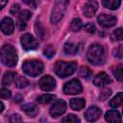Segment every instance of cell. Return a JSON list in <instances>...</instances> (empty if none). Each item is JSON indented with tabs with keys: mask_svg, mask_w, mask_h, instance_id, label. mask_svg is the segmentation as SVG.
Instances as JSON below:
<instances>
[{
	"mask_svg": "<svg viewBox=\"0 0 123 123\" xmlns=\"http://www.w3.org/2000/svg\"><path fill=\"white\" fill-rule=\"evenodd\" d=\"M111 82L110 76L108 74H106L105 72H101L99 74H97L94 79H93V84L96 86H104L108 84H110Z\"/></svg>",
	"mask_w": 123,
	"mask_h": 123,
	"instance_id": "obj_14",
	"label": "cell"
},
{
	"mask_svg": "<svg viewBox=\"0 0 123 123\" xmlns=\"http://www.w3.org/2000/svg\"><path fill=\"white\" fill-rule=\"evenodd\" d=\"M55 72L56 74L61 77V78H66L70 75H72L76 68H77V63L76 62H63V61H59L55 64Z\"/></svg>",
	"mask_w": 123,
	"mask_h": 123,
	"instance_id": "obj_3",
	"label": "cell"
},
{
	"mask_svg": "<svg viewBox=\"0 0 123 123\" xmlns=\"http://www.w3.org/2000/svg\"><path fill=\"white\" fill-rule=\"evenodd\" d=\"M1 30L5 35H11L14 31V23L12 18L5 17L1 21Z\"/></svg>",
	"mask_w": 123,
	"mask_h": 123,
	"instance_id": "obj_12",
	"label": "cell"
},
{
	"mask_svg": "<svg viewBox=\"0 0 123 123\" xmlns=\"http://www.w3.org/2000/svg\"><path fill=\"white\" fill-rule=\"evenodd\" d=\"M22 69L26 75L37 77L43 71V63L38 60H28L23 63Z\"/></svg>",
	"mask_w": 123,
	"mask_h": 123,
	"instance_id": "obj_4",
	"label": "cell"
},
{
	"mask_svg": "<svg viewBox=\"0 0 123 123\" xmlns=\"http://www.w3.org/2000/svg\"><path fill=\"white\" fill-rule=\"evenodd\" d=\"M105 119L108 122H111V123H118V122L121 121V115L117 111L111 110V111H108L106 112Z\"/></svg>",
	"mask_w": 123,
	"mask_h": 123,
	"instance_id": "obj_16",
	"label": "cell"
},
{
	"mask_svg": "<svg viewBox=\"0 0 123 123\" xmlns=\"http://www.w3.org/2000/svg\"><path fill=\"white\" fill-rule=\"evenodd\" d=\"M111 90L110 88H105V89H103V90L100 92L99 98H100V100L104 101V100L108 99V98L111 96Z\"/></svg>",
	"mask_w": 123,
	"mask_h": 123,
	"instance_id": "obj_31",
	"label": "cell"
},
{
	"mask_svg": "<svg viewBox=\"0 0 123 123\" xmlns=\"http://www.w3.org/2000/svg\"><path fill=\"white\" fill-rule=\"evenodd\" d=\"M31 18V12L29 11H23L21 12L18 16H17V27L20 31H22L23 29H25L28 20Z\"/></svg>",
	"mask_w": 123,
	"mask_h": 123,
	"instance_id": "obj_13",
	"label": "cell"
},
{
	"mask_svg": "<svg viewBox=\"0 0 123 123\" xmlns=\"http://www.w3.org/2000/svg\"><path fill=\"white\" fill-rule=\"evenodd\" d=\"M111 38L112 40H123V28H117V29H115L111 33Z\"/></svg>",
	"mask_w": 123,
	"mask_h": 123,
	"instance_id": "obj_24",
	"label": "cell"
},
{
	"mask_svg": "<svg viewBox=\"0 0 123 123\" xmlns=\"http://www.w3.org/2000/svg\"><path fill=\"white\" fill-rule=\"evenodd\" d=\"M84 29H85L87 33H90V34H93V33L95 32V26H94L92 23H87V24L84 27Z\"/></svg>",
	"mask_w": 123,
	"mask_h": 123,
	"instance_id": "obj_35",
	"label": "cell"
},
{
	"mask_svg": "<svg viewBox=\"0 0 123 123\" xmlns=\"http://www.w3.org/2000/svg\"><path fill=\"white\" fill-rule=\"evenodd\" d=\"M82 27H83V22L80 18H74L70 23V29L73 32L80 31L82 29Z\"/></svg>",
	"mask_w": 123,
	"mask_h": 123,
	"instance_id": "obj_23",
	"label": "cell"
},
{
	"mask_svg": "<svg viewBox=\"0 0 123 123\" xmlns=\"http://www.w3.org/2000/svg\"><path fill=\"white\" fill-rule=\"evenodd\" d=\"M68 3H69V0H56V3L52 10L51 18H50L52 23H57L62 18L66 11V8L68 6Z\"/></svg>",
	"mask_w": 123,
	"mask_h": 123,
	"instance_id": "obj_5",
	"label": "cell"
},
{
	"mask_svg": "<svg viewBox=\"0 0 123 123\" xmlns=\"http://www.w3.org/2000/svg\"><path fill=\"white\" fill-rule=\"evenodd\" d=\"M86 58L88 62L94 65H101L105 62V49L101 44L93 43L91 44L86 53Z\"/></svg>",
	"mask_w": 123,
	"mask_h": 123,
	"instance_id": "obj_1",
	"label": "cell"
},
{
	"mask_svg": "<svg viewBox=\"0 0 123 123\" xmlns=\"http://www.w3.org/2000/svg\"><path fill=\"white\" fill-rule=\"evenodd\" d=\"M62 122H67V123H76V122H80V119L74 115V114H68L65 117L62 118Z\"/></svg>",
	"mask_w": 123,
	"mask_h": 123,
	"instance_id": "obj_30",
	"label": "cell"
},
{
	"mask_svg": "<svg viewBox=\"0 0 123 123\" xmlns=\"http://www.w3.org/2000/svg\"><path fill=\"white\" fill-rule=\"evenodd\" d=\"M21 110L28 116H31V117H35L37 112V106L35 104H25L21 107Z\"/></svg>",
	"mask_w": 123,
	"mask_h": 123,
	"instance_id": "obj_18",
	"label": "cell"
},
{
	"mask_svg": "<svg viewBox=\"0 0 123 123\" xmlns=\"http://www.w3.org/2000/svg\"><path fill=\"white\" fill-rule=\"evenodd\" d=\"M101 113H102V111H101V110H100L98 107H96V106H91V107H89V108L86 110V111L85 112V117H86V119L87 121L92 122V121L97 120V119L100 117Z\"/></svg>",
	"mask_w": 123,
	"mask_h": 123,
	"instance_id": "obj_11",
	"label": "cell"
},
{
	"mask_svg": "<svg viewBox=\"0 0 123 123\" xmlns=\"http://www.w3.org/2000/svg\"><path fill=\"white\" fill-rule=\"evenodd\" d=\"M16 79V73L12 71L6 72L2 78V85L3 86H9L12 83H13Z\"/></svg>",
	"mask_w": 123,
	"mask_h": 123,
	"instance_id": "obj_19",
	"label": "cell"
},
{
	"mask_svg": "<svg viewBox=\"0 0 123 123\" xmlns=\"http://www.w3.org/2000/svg\"><path fill=\"white\" fill-rule=\"evenodd\" d=\"M99 24L105 28H110V27H112L113 25L116 24V17L111 15V14H107V13H102L98 16L97 18Z\"/></svg>",
	"mask_w": 123,
	"mask_h": 123,
	"instance_id": "obj_9",
	"label": "cell"
},
{
	"mask_svg": "<svg viewBox=\"0 0 123 123\" xmlns=\"http://www.w3.org/2000/svg\"><path fill=\"white\" fill-rule=\"evenodd\" d=\"M86 105V102L83 98H73L69 102V106L74 111H81Z\"/></svg>",
	"mask_w": 123,
	"mask_h": 123,
	"instance_id": "obj_17",
	"label": "cell"
},
{
	"mask_svg": "<svg viewBox=\"0 0 123 123\" xmlns=\"http://www.w3.org/2000/svg\"><path fill=\"white\" fill-rule=\"evenodd\" d=\"M121 0H102V5L109 10H116L119 8Z\"/></svg>",
	"mask_w": 123,
	"mask_h": 123,
	"instance_id": "obj_20",
	"label": "cell"
},
{
	"mask_svg": "<svg viewBox=\"0 0 123 123\" xmlns=\"http://www.w3.org/2000/svg\"><path fill=\"white\" fill-rule=\"evenodd\" d=\"M3 110H4V104H3V102H1V110H0V112H2Z\"/></svg>",
	"mask_w": 123,
	"mask_h": 123,
	"instance_id": "obj_39",
	"label": "cell"
},
{
	"mask_svg": "<svg viewBox=\"0 0 123 123\" xmlns=\"http://www.w3.org/2000/svg\"><path fill=\"white\" fill-rule=\"evenodd\" d=\"M14 83H15V85H16V86L18 88H23V87H25V86H27L29 85L28 80L25 79L24 77H16Z\"/></svg>",
	"mask_w": 123,
	"mask_h": 123,
	"instance_id": "obj_28",
	"label": "cell"
},
{
	"mask_svg": "<svg viewBox=\"0 0 123 123\" xmlns=\"http://www.w3.org/2000/svg\"><path fill=\"white\" fill-rule=\"evenodd\" d=\"M65 111H66V103L62 99H59L50 108V114L52 117L56 118L63 114Z\"/></svg>",
	"mask_w": 123,
	"mask_h": 123,
	"instance_id": "obj_8",
	"label": "cell"
},
{
	"mask_svg": "<svg viewBox=\"0 0 123 123\" xmlns=\"http://www.w3.org/2000/svg\"><path fill=\"white\" fill-rule=\"evenodd\" d=\"M39 86L42 90L50 91L56 87V81L50 75H45L39 80Z\"/></svg>",
	"mask_w": 123,
	"mask_h": 123,
	"instance_id": "obj_10",
	"label": "cell"
},
{
	"mask_svg": "<svg viewBox=\"0 0 123 123\" xmlns=\"http://www.w3.org/2000/svg\"><path fill=\"white\" fill-rule=\"evenodd\" d=\"M43 53H44V56H45V57L51 59V58L55 55L56 50H55V48L53 47V45H48V46H46V48L44 49V52H43Z\"/></svg>",
	"mask_w": 123,
	"mask_h": 123,
	"instance_id": "obj_29",
	"label": "cell"
},
{
	"mask_svg": "<svg viewBox=\"0 0 123 123\" xmlns=\"http://www.w3.org/2000/svg\"><path fill=\"white\" fill-rule=\"evenodd\" d=\"M113 75L118 81H123V64H119L114 68Z\"/></svg>",
	"mask_w": 123,
	"mask_h": 123,
	"instance_id": "obj_27",
	"label": "cell"
},
{
	"mask_svg": "<svg viewBox=\"0 0 123 123\" xmlns=\"http://www.w3.org/2000/svg\"><path fill=\"white\" fill-rule=\"evenodd\" d=\"M1 62L9 67H13L17 63V55L15 49L11 44H5L1 49Z\"/></svg>",
	"mask_w": 123,
	"mask_h": 123,
	"instance_id": "obj_2",
	"label": "cell"
},
{
	"mask_svg": "<svg viewBox=\"0 0 123 123\" xmlns=\"http://www.w3.org/2000/svg\"><path fill=\"white\" fill-rule=\"evenodd\" d=\"M18 11H19V5H18V4H14V5H12V9H11V13L16 14Z\"/></svg>",
	"mask_w": 123,
	"mask_h": 123,
	"instance_id": "obj_37",
	"label": "cell"
},
{
	"mask_svg": "<svg viewBox=\"0 0 123 123\" xmlns=\"http://www.w3.org/2000/svg\"><path fill=\"white\" fill-rule=\"evenodd\" d=\"M20 42H21L23 49H25L27 51L34 50L38 46L37 40L31 34H24L20 38Z\"/></svg>",
	"mask_w": 123,
	"mask_h": 123,
	"instance_id": "obj_7",
	"label": "cell"
},
{
	"mask_svg": "<svg viewBox=\"0 0 123 123\" xmlns=\"http://www.w3.org/2000/svg\"><path fill=\"white\" fill-rule=\"evenodd\" d=\"M98 10V4L95 2V1H89L87 2L85 7H84V10H83V12L84 14L86 16V17H92L95 12H97Z\"/></svg>",
	"mask_w": 123,
	"mask_h": 123,
	"instance_id": "obj_15",
	"label": "cell"
},
{
	"mask_svg": "<svg viewBox=\"0 0 123 123\" xmlns=\"http://www.w3.org/2000/svg\"><path fill=\"white\" fill-rule=\"evenodd\" d=\"M54 98H55V96L53 94H42L37 97V101L41 104H48L52 100H54Z\"/></svg>",
	"mask_w": 123,
	"mask_h": 123,
	"instance_id": "obj_26",
	"label": "cell"
},
{
	"mask_svg": "<svg viewBox=\"0 0 123 123\" xmlns=\"http://www.w3.org/2000/svg\"><path fill=\"white\" fill-rule=\"evenodd\" d=\"M123 103V92H118L115 96L110 101V106L111 108H117Z\"/></svg>",
	"mask_w": 123,
	"mask_h": 123,
	"instance_id": "obj_21",
	"label": "cell"
},
{
	"mask_svg": "<svg viewBox=\"0 0 123 123\" xmlns=\"http://www.w3.org/2000/svg\"><path fill=\"white\" fill-rule=\"evenodd\" d=\"M11 91L8 89V88H2L0 90V95L3 99H6V98H10L11 97Z\"/></svg>",
	"mask_w": 123,
	"mask_h": 123,
	"instance_id": "obj_32",
	"label": "cell"
},
{
	"mask_svg": "<svg viewBox=\"0 0 123 123\" xmlns=\"http://www.w3.org/2000/svg\"><path fill=\"white\" fill-rule=\"evenodd\" d=\"M113 53H114V56L117 57V58L123 57V45H119V46L113 51Z\"/></svg>",
	"mask_w": 123,
	"mask_h": 123,
	"instance_id": "obj_33",
	"label": "cell"
},
{
	"mask_svg": "<svg viewBox=\"0 0 123 123\" xmlns=\"http://www.w3.org/2000/svg\"><path fill=\"white\" fill-rule=\"evenodd\" d=\"M28 6H30L31 8H34V9H36L37 7V5H38V2H39V0H23Z\"/></svg>",
	"mask_w": 123,
	"mask_h": 123,
	"instance_id": "obj_34",
	"label": "cell"
},
{
	"mask_svg": "<svg viewBox=\"0 0 123 123\" xmlns=\"http://www.w3.org/2000/svg\"><path fill=\"white\" fill-rule=\"evenodd\" d=\"M78 52V45L73 42H67L64 45V53L67 55H75Z\"/></svg>",
	"mask_w": 123,
	"mask_h": 123,
	"instance_id": "obj_22",
	"label": "cell"
},
{
	"mask_svg": "<svg viewBox=\"0 0 123 123\" xmlns=\"http://www.w3.org/2000/svg\"><path fill=\"white\" fill-rule=\"evenodd\" d=\"M0 1H1V9H3L7 3V0H0Z\"/></svg>",
	"mask_w": 123,
	"mask_h": 123,
	"instance_id": "obj_38",
	"label": "cell"
},
{
	"mask_svg": "<svg viewBox=\"0 0 123 123\" xmlns=\"http://www.w3.org/2000/svg\"><path fill=\"white\" fill-rule=\"evenodd\" d=\"M79 75H80V77L87 80V79H89L91 77L92 72H91V70L87 66H82L80 71H79Z\"/></svg>",
	"mask_w": 123,
	"mask_h": 123,
	"instance_id": "obj_25",
	"label": "cell"
},
{
	"mask_svg": "<svg viewBox=\"0 0 123 123\" xmlns=\"http://www.w3.org/2000/svg\"><path fill=\"white\" fill-rule=\"evenodd\" d=\"M11 122H20L21 121V117L18 114H12V117L10 118Z\"/></svg>",
	"mask_w": 123,
	"mask_h": 123,
	"instance_id": "obj_36",
	"label": "cell"
},
{
	"mask_svg": "<svg viewBox=\"0 0 123 123\" xmlns=\"http://www.w3.org/2000/svg\"><path fill=\"white\" fill-rule=\"evenodd\" d=\"M82 90H83L82 85H81V83L77 79L70 80L63 86V92L65 94H70V95L79 94V93L82 92Z\"/></svg>",
	"mask_w": 123,
	"mask_h": 123,
	"instance_id": "obj_6",
	"label": "cell"
}]
</instances>
